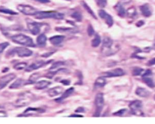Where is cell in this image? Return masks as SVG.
<instances>
[{
  "label": "cell",
  "instance_id": "29",
  "mask_svg": "<svg viewBox=\"0 0 155 124\" xmlns=\"http://www.w3.org/2000/svg\"><path fill=\"white\" fill-rule=\"evenodd\" d=\"M27 66V65L26 63L21 62V63H17L15 65L13 66V68L15 69H16V70H23V69H26Z\"/></svg>",
  "mask_w": 155,
  "mask_h": 124
},
{
  "label": "cell",
  "instance_id": "2",
  "mask_svg": "<svg viewBox=\"0 0 155 124\" xmlns=\"http://www.w3.org/2000/svg\"><path fill=\"white\" fill-rule=\"evenodd\" d=\"M12 40L15 43L26 47H35L32 39L23 34H17L12 37Z\"/></svg>",
  "mask_w": 155,
  "mask_h": 124
},
{
  "label": "cell",
  "instance_id": "38",
  "mask_svg": "<svg viewBox=\"0 0 155 124\" xmlns=\"http://www.w3.org/2000/svg\"><path fill=\"white\" fill-rule=\"evenodd\" d=\"M126 111H127L126 109H122V110H120L119 111L113 113V115L117 116H122L124 115V114L126 113Z\"/></svg>",
  "mask_w": 155,
  "mask_h": 124
},
{
  "label": "cell",
  "instance_id": "23",
  "mask_svg": "<svg viewBox=\"0 0 155 124\" xmlns=\"http://www.w3.org/2000/svg\"><path fill=\"white\" fill-rule=\"evenodd\" d=\"M56 30L59 32L62 33H74L77 32V30L73 28H67V27H57L55 28Z\"/></svg>",
  "mask_w": 155,
  "mask_h": 124
},
{
  "label": "cell",
  "instance_id": "8",
  "mask_svg": "<svg viewBox=\"0 0 155 124\" xmlns=\"http://www.w3.org/2000/svg\"><path fill=\"white\" fill-rule=\"evenodd\" d=\"M43 26V24L36 22H27V27L31 33L33 35H37L40 31Z\"/></svg>",
  "mask_w": 155,
  "mask_h": 124
},
{
  "label": "cell",
  "instance_id": "17",
  "mask_svg": "<svg viewBox=\"0 0 155 124\" xmlns=\"http://www.w3.org/2000/svg\"><path fill=\"white\" fill-rule=\"evenodd\" d=\"M65 37L64 36H54L50 38L49 41L51 42V43L53 45L58 46L60 44H61L62 42L64 41Z\"/></svg>",
  "mask_w": 155,
  "mask_h": 124
},
{
  "label": "cell",
  "instance_id": "4",
  "mask_svg": "<svg viewBox=\"0 0 155 124\" xmlns=\"http://www.w3.org/2000/svg\"><path fill=\"white\" fill-rule=\"evenodd\" d=\"M33 95L31 93L26 92L19 95L14 105L17 107H21L27 106L33 100Z\"/></svg>",
  "mask_w": 155,
  "mask_h": 124
},
{
  "label": "cell",
  "instance_id": "27",
  "mask_svg": "<svg viewBox=\"0 0 155 124\" xmlns=\"http://www.w3.org/2000/svg\"><path fill=\"white\" fill-rule=\"evenodd\" d=\"M101 37H100L98 34H96L92 41V46L94 48H96L99 45V44L101 43Z\"/></svg>",
  "mask_w": 155,
  "mask_h": 124
},
{
  "label": "cell",
  "instance_id": "22",
  "mask_svg": "<svg viewBox=\"0 0 155 124\" xmlns=\"http://www.w3.org/2000/svg\"><path fill=\"white\" fill-rule=\"evenodd\" d=\"M73 92H74V88L73 87H71V88L68 89L67 90H66V91H65L63 93V95L60 98H59L58 100H56V101H61L62 100H64V99H66L67 97H69V96H71L72 94L73 93Z\"/></svg>",
  "mask_w": 155,
  "mask_h": 124
},
{
  "label": "cell",
  "instance_id": "24",
  "mask_svg": "<svg viewBox=\"0 0 155 124\" xmlns=\"http://www.w3.org/2000/svg\"><path fill=\"white\" fill-rule=\"evenodd\" d=\"M106 81L105 77H100L96 79V80L94 83V86L96 87H102L106 85Z\"/></svg>",
  "mask_w": 155,
  "mask_h": 124
},
{
  "label": "cell",
  "instance_id": "9",
  "mask_svg": "<svg viewBox=\"0 0 155 124\" xmlns=\"http://www.w3.org/2000/svg\"><path fill=\"white\" fill-rule=\"evenodd\" d=\"M124 74H125V72L121 68H117L115 69H113V70H111V71H109L103 73L102 77L105 78L116 77L122 76L124 75Z\"/></svg>",
  "mask_w": 155,
  "mask_h": 124
},
{
  "label": "cell",
  "instance_id": "16",
  "mask_svg": "<svg viewBox=\"0 0 155 124\" xmlns=\"http://www.w3.org/2000/svg\"><path fill=\"white\" fill-rule=\"evenodd\" d=\"M44 62L42 60L36 61V62H33V63H32L30 66H29L26 69V72H31L33 70H35V69L41 68L43 66H44Z\"/></svg>",
  "mask_w": 155,
  "mask_h": 124
},
{
  "label": "cell",
  "instance_id": "47",
  "mask_svg": "<svg viewBox=\"0 0 155 124\" xmlns=\"http://www.w3.org/2000/svg\"><path fill=\"white\" fill-rule=\"evenodd\" d=\"M84 111V109L82 107H79L77 110H76V112H83Z\"/></svg>",
  "mask_w": 155,
  "mask_h": 124
},
{
  "label": "cell",
  "instance_id": "46",
  "mask_svg": "<svg viewBox=\"0 0 155 124\" xmlns=\"http://www.w3.org/2000/svg\"><path fill=\"white\" fill-rule=\"evenodd\" d=\"M35 1L41 3H48L50 2V0H35Z\"/></svg>",
  "mask_w": 155,
  "mask_h": 124
},
{
  "label": "cell",
  "instance_id": "48",
  "mask_svg": "<svg viewBox=\"0 0 155 124\" xmlns=\"http://www.w3.org/2000/svg\"><path fill=\"white\" fill-rule=\"evenodd\" d=\"M71 117H83V116L82 115H72L71 116Z\"/></svg>",
  "mask_w": 155,
  "mask_h": 124
},
{
  "label": "cell",
  "instance_id": "26",
  "mask_svg": "<svg viewBox=\"0 0 155 124\" xmlns=\"http://www.w3.org/2000/svg\"><path fill=\"white\" fill-rule=\"evenodd\" d=\"M143 81L146 84V85L148 86L149 87L153 88L155 86L153 80L150 77H142Z\"/></svg>",
  "mask_w": 155,
  "mask_h": 124
},
{
  "label": "cell",
  "instance_id": "11",
  "mask_svg": "<svg viewBox=\"0 0 155 124\" xmlns=\"http://www.w3.org/2000/svg\"><path fill=\"white\" fill-rule=\"evenodd\" d=\"M18 56L20 57H27L32 55L33 52L31 49L24 47H17L14 49Z\"/></svg>",
  "mask_w": 155,
  "mask_h": 124
},
{
  "label": "cell",
  "instance_id": "21",
  "mask_svg": "<svg viewBox=\"0 0 155 124\" xmlns=\"http://www.w3.org/2000/svg\"><path fill=\"white\" fill-rule=\"evenodd\" d=\"M47 42V37L44 34H40L37 39V44L39 47H44L46 45Z\"/></svg>",
  "mask_w": 155,
  "mask_h": 124
},
{
  "label": "cell",
  "instance_id": "13",
  "mask_svg": "<svg viewBox=\"0 0 155 124\" xmlns=\"http://www.w3.org/2000/svg\"><path fill=\"white\" fill-rule=\"evenodd\" d=\"M45 112L44 109L41 108H32L29 107L24 112V116H31L36 115V114L43 113Z\"/></svg>",
  "mask_w": 155,
  "mask_h": 124
},
{
  "label": "cell",
  "instance_id": "50",
  "mask_svg": "<svg viewBox=\"0 0 155 124\" xmlns=\"http://www.w3.org/2000/svg\"><path fill=\"white\" fill-rule=\"evenodd\" d=\"M154 49H155V43L154 44Z\"/></svg>",
  "mask_w": 155,
  "mask_h": 124
},
{
  "label": "cell",
  "instance_id": "31",
  "mask_svg": "<svg viewBox=\"0 0 155 124\" xmlns=\"http://www.w3.org/2000/svg\"><path fill=\"white\" fill-rule=\"evenodd\" d=\"M39 77H40V75H39V73H35L32 74V75L31 77H30L29 80V82L31 84L35 83L36 81L38 80V79Z\"/></svg>",
  "mask_w": 155,
  "mask_h": 124
},
{
  "label": "cell",
  "instance_id": "49",
  "mask_svg": "<svg viewBox=\"0 0 155 124\" xmlns=\"http://www.w3.org/2000/svg\"><path fill=\"white\" fill-rule=\"evenodd\" d=\"M122 1H126V2H128V1H130V0H122Z\"/></svg>",
  "mask_w": 155,
  "mask_h": 124
},
{
  "label": "cell",
  "instance_id": "33",
  "mask_svg": "<svg viewBox=\"0 0 155 124\" xmlns=\"http://www.w3.org/2000/svg\"><path fill=\"white\" fill-rule=\"evenodd\" d=\"M0 12L3 13H6V14H17L18 13L13 12L12 10H9V9H0Z\"/></svg>",
  "mask_w": 155,
  "mask_h": 124
},
{
  "label": "cell",
  "instance_id": "14",
  "mask_svg": "<svg viewBox=\"0 0 155 124\" xmlns=\"http://www.w3.org/2000/svg\"><path fill=\"white\" fill-rule=\"evenodd\" d=\"M63 92V88L61 86H57L53 87L48 91V95L51 97H55L62 93Z\"/></svg>",
  "mask_w": 155,
  "mask_h": 124
},
{
  "label": "cell",
  "instance_id": "19",
  "mask_svg": "<svg viewBox=\"0 0 155 124\" xmlns=\"http://www.w3.org/2000/svg\"><path fill=\"white\" fill-rule=\"evenodd\" d=\"M51 82L47 80H41L37 82L35 86V89L38 90H42L45 88H47L49 85H51Z\"/></svg>",
  "mask_w": 155,
  "mask_h": 124
},
{
  "label": "cell",
  "instance_id": "51",
  "mask_svg": "<svg viewBox=\"0 0 155 124\" xmlns=\"http://www.w3.org/2000/svg\"><path fill=\"white\" fill-rule=\"evenodd\" d=\"M154 100H155V95H154Z\"/></svg>",
  "mask_w": 155,
  "mask_h": 124
},
{
  "label": "cell",
  "instance_id": "36",
  "mask_svg": "<svg viewBox=\"0 0 155 124\" xmlns=\"http://www.w3.org/2000/svg\"><path fill=\"white\" fill-rule=\"evenodd\" d=\"M87 33L89 36H92L94 34V30L93 29L92 25H89L87 28Z\"/></svg>",
  "mask_w": 155,
  "mask_h": 124
},
{
  "label": "cell",
  "instance_id": "40",
  "mask_svg": "<svg viewBox=\"0 0 155 124\" xmlns=\"http://www.w3.org/2000/svg\"><path fill=\"white\" fill-rule=\"evenodd\" d=\"M152 75V72L150 70H147L142 75L143 77H150Z\"/></svg>",
  "mask_w": 155,
  "mask_h": 124
},
{
  "label": "cell",
  "instance_id": "12",
  "mask_svg": "<svg viewBox=\"0 0 155 124\" xmlns=\"http://www.w3.org/2000/svg\"><path fill=\"white\" fill-rule=\"evenodd\" d=\"M98 14L100 18L104 19L106 23L108 25V27H112L113 26V18L111 16V15H110V14H108L106 11L103 10H100L98 12Z\"/></svg>",
  "mask_w": 155,
  "mask_h": 124
},
{
  "label": "cell",
  "instance_id": "3",
  "mask_svg": "<svg viewBox=\"0 0 155 124\" xmlns=\"http://www.w3.org/2000/svg\"><path fill=\"white\" fill-rule=\"evenodd\" d=\"M35 16V18L38 19H43L48 18L63 19L64 16V14L55 11L38 12V13Z\"/></svg>",
  "mask_w": 155,
  "mask_h": 124
},
{
  "label": "cell",
  "instance_id": "6",
  "mask_svg": "<svg viewBox=\"0 0 155 124\" xmlns=\"http://www.w3.org/2000/svg\"><path fill=\"white\" fill-rule=\"evenodd\" d=\"M96 106V111L94 113L93 116L99 117L101 115V113L102 110V108L104 105V95L102 93H98L95 97V101H94Z\"/></svg>",
  "mask_w": 155,
  "mask_h": 124
},
{
  "label": "cell",
  "instance_id": "30",
  "mask_svg": "<svg viewBox=\"0 0 155 124\" xmlns=\"http://www.w3.org/2000/svg\"><path fill=\"white\" fill-rule=\"evenodd\" d=\"M72 17L75 19V20L78 22H81L82 21V14L81 13H79L78 12H74L72 14Z\"/></svg>",
  "mask_w": 155,
  "mask_h": 124
},
{
  "label": "cell",
  "instance_id": "42",
  "mask_svg": "<svg viewBox=\"0 0 155 124\" xmlns=\"http://www.w3.org/2000/svg\"><path fill=\"white\" fill-rule=\"evenodd\" d=\"M53 53H54V52H47V53H45V54H43V55L41 56V57H50L51 56H52Z\"/></svg>",
  "mask_w": 155,
  "mask_h": 124
},
{
  "label": "cell",
  "instance_id": "1",
  "mask_svg": "<svg viewBox=\"0 0 155 124\" xmlns=\"http://www.w3.org/2000/svg\"><path fill=\"white\" fill-rule=\"evenodd\" d=\"M119 49V45L110 37H106L102 41L101 52L104 56H111L115 54Z\"/></svg>",
  "mask_w": 155,
  "mask_h": 124
},
{
  "label": "cell",
  "instance_id": "28",
  "mask_svg": "<svg viewBox=\"0 0 155 124\" xmlns=\"http://www.w3.org/2000/svg\"><path fill=\"white\" fill-rule=\"evenodd\" d=\"M82 6L84 7V8L86 10V11H87L90 14V15H91L93 18L97 19V18H96V15H95V14L94 13L93 11L91 9V8L88 6L87 4L86 3L82 2Z\"/></svg>",
  "mask_w": 155,
  "mask_h": 124
},
{
  "label": "cell",
  "instance_id": "44",
  "mask_svg": "<svg viewBox=\"0 0 155 124\" xmlns=\"http://www.w3.org/2000/svg\"><path fill=\"white\" fill-rule=\"evenodd\" d=\"M7 114L4 111H0V117H6Z\"/></svg>",
  "mask_w": 155,
  "mask_h": 124
},
{
  "label": "cell",
  "instance_id": "41",
  "mask_svg": "<svg viewBox=\"0 0 155 124\" xmlns=\"http://www.w3.org/2000/svg\"><path fill=\"white\" fill-rule=\"evenodd\" d=\"M155 64V57L151 59L150 60H149L148 62V66H153Z\"/></svg>",
  "mask_w": 155,
  "mask_h": 124
},
{
  "label": "cell",
  "instance_id": "18",
  "mask_svg": "<svg viewBox=\"0 0 155 124\" xmlns=\"http://www.w3.org/2000/svg\"><path fill=\"white\" fill-rule=\"evenodd\" d=\"M136 95L142 98H146L150 95V92L147 91L146 89L142 87H138L135 91Z\"/></svg>",
  "mask_w": 155,
  "mask_h": 124
},
{
  "label": "cell",
  "instance_id": "20",
  "mask_svg": "<svg viewBox=\"0 0 155 124\" xmlns=\"http://www.w3.org/2000/svg\"><path fill=\"white\" fill-rule=\"evenodd\" d=\"M114 9H115L118 14L120 17L123 18L126 16L127 12L121 3H118L114 7Z\"/></svg>",
  "mask_w": 155,
  "mask_h": 124
},
{
  "label": "cell",
  "instance_id": "25",
  "mask_svg": "<svg viewBox=\"0 0 155 124\" xmlns=\"http://www.w3.org/2000/svg\"><path fill=\"white\" fill-rule=\"evenodd\" d=\"M24 83V80L21 78L17 79V80L15 81L13 84H12L11 86H10V89H17L19 87H21Z\"/></svg>",
  "mask_w": 155,
  "mask_h": 124
},
{
  "label": "cell",
  "instance_id": "35",
  "mask_svg": "<svg viewBox=\"0 0 155 124\" xmlns=\"http://www.w3.org/2000/svg\"><path fill=\"white\" fill-rule=\"evenodd\" d=\"M9 45V43L3 42L0 43V53H2L5 49H6Z\"/></svg>",
  "mask_w": 155,
  "mask_h": 124
},
{
  "label": "cell",
  "instance_id": "15",
  "mask_svg": "<svg viewBox=\"0 0 155 124\" xmlns=\"http://www.w3.org/2000/svg\"><path fill=\"white\" fill-rule=\"evenodd\" d=\"M140 10L142 15L145 17H150L152 14L150 7L147 4H144L140 7Z\"/></svg>",
  "mask_w": 155,
  "mask_h": 124
},
{
  "label": "cell",
  "instance_id": "10",
  "mask_svg": "<svg viewBox=\"0 0 155 124\" xmlns=\"http://www.w3.org/2000/svg\"><path fill=\"white\" fill-rule=\"evenodd\" d=\"M16 75L14 73H9L0 78V90L6 87L7 84L15 78Z\"/></svg>",
  "mask_w": 155,
  "mask_h": 124
},
{
  "label": "cell",
  "instance_id": "32",
  "mask_svg": "<svg viewBox=\"0 0 155 124\" xmlns=\"http://www.w3.org/2000/svg\"><path fill=\"white\" fill-rule=\"evenodd\" d=\"M144 71V69L142 68H140L138 67L134 68L132 71V75L133 76H138L140 75L142 73V72Z\"/></svg>",
  "mask_w": 155,
  "mask_h": 124
},
{
  "label": "cell",
  "instance_id": "37",
  "mask_svg": "<svg viewBox=\"0 0 155 124\" xmlns=\"http://www.w3.org/2000/svg\"><path fill=\"white\" fill-rule=\"evenodd\" d=\"M97 4L100 7H105L107 4V0H97Z\"/></svg>",
  "mask_w": 155,
  "mask_h": 124
},
{
  "label": "cell",
  "instance_id": "52",
  "mask_svg": "<svg viewBox=\"0 0 155 124\" xmlns=\"http://www.w3.org/2000/svg\"><path fill=\"white\" fill-rule=\"evenodd\" d=\"M67 1H70V0H67Z\"/></svg>",
  "mask_w": 155,
  "mask_h": 124
},
{
  "label": "cell",
  "instance_id": "7",
  "mask_svg": "<svg viewBox=\"0 0 155 124\" xmlns=\"http://www.w3.org/2000/svg\"><path fill=\"white\" fill-rule=\"evenodd\" d=\"M17 9L22 13L26 15L35 16L38 13V10L35 9L29 5L19 4L17 7Z\"/></svg>",
  "mask_w": 155,
  "mask_h": 124
},
{
  "label": "cell",
  "instance_id": "39",
  "mask_svg": "<svg viewBox=\"0 0 155 124\" xmlns=\"http://www.w3.org/2000/svg\"><path fill=\"white\" fill-rule=\"evenodd\" d=\"M128 14L130 16H134V14H136V10L134 7H132L128 10Z\"/></svg>",
  "mask_w": 155,
  "mask_h": 124
},
{
  "label": "cell",
  "instance_id": "5",
  "mask_svg": "<svg viewBox=\"0 0 155 124\" xmlns=\"http://www.w3.org/2000/svg\"><path fill=\"white\" fill-rule=\"evenodd\" d=\"M129 108L133 115L138 116H144V112L142 110V104L141 101L135 100L132 101L129 104Z\"/></svg>",
  "mask_w": 155,
  "mask_h": 124
},
{
  "label": "cell",
  "instance_id": "34",
  "mask_svg": "<svg viewBox=\"0 0 155 124\" xmlns=\"http://www.w3.org/2000/svg\"><path fill=\"white\" fill-rule=\"evenodd\" d=\"M64 63L63 62H61V61H59V62H57L55 63H54L52 66L51 67V69H57L60 66H61L63 65H64Z\"/></svg>",
  "mask_w": 155,
  "mask_h": 124
},
{
  "label": "cell",
  "instance_id": "43",
  "mask_svg": "<svg viewBox=\"0 0 155 124\" xmlns=\"http://www.w3.org/2000/svg\"><path fill=\"white\" fill-rule=\"evenodd\" d=\"M144 24V21H138V22L136 24V26L137 27H140L142 26Z\"/></svg>",
  "mask_w": 155,
  "mask_h": 124
},
{
  "label": "cell",
  "instance_id": "45",
  "mask_svg": "<svg viewBox=\"0 0 155 124\" xmlns=\"http://www.w3.org/2000/svg\"><path fill=\"white\" fill-rule=\"evenodd\" d=\"M61 83L64 84V85H66V86H68L70 84V81H69L67 80H64L61 81Z\"/></svg>",
  "mask_w": 155,
  "mask_h": 124
}]
</instances>
